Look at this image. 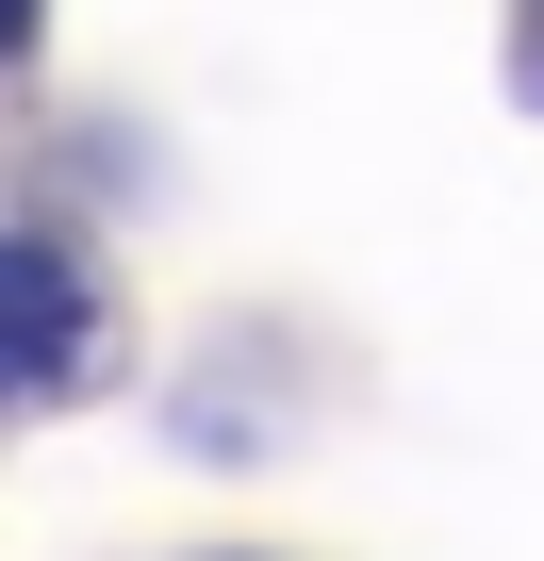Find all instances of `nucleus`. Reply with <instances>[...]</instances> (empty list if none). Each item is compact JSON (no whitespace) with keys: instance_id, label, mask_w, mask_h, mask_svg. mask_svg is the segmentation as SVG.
Here are the masks:
<instances>
[{"instance_id":"nucleus-1","label":"nucleus","mask_w":544,"mask_h":561,"mask_svg":"<svg viewBox=\"0 0 544 561\" xmlns=\"http://www.w3.org/2000/svg\"><path fill=\"white\" fill-rule=\"evenodd\" d=\"M83 364V280H67V231H18V380L50 397Z\"/></svg>"},{"instance_id":"nucleus-2","label":"nucleus","mask_w":544,"mask_h":561,"mask_svg":"<svg viewBox=\"0 0 544 561\" xmlns=\"http://www.w3.org/2000/svg\"><path fill=\"white\" fill-rule=\"evenodd\" d=\"M511 50H528V83H544V0H528V34H511Z\"/></svg>"}]
</instances>
